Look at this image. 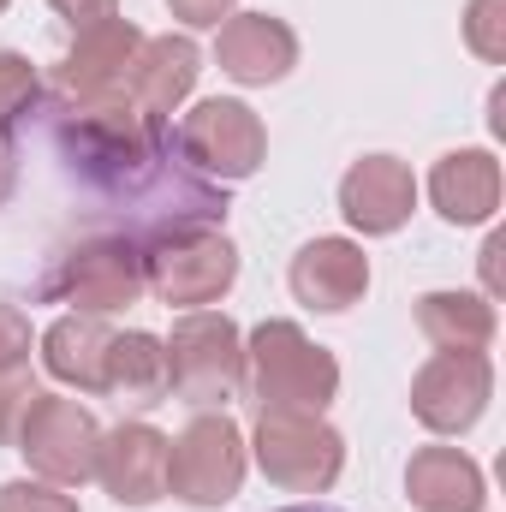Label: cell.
I'll list each match as a JSON object with an SVG mask.
<instances>
[{"label":"cell","mask_w":506,"mask_h":512,"mask_svg":"<svg viewBox=\"0 0 506 512\" xmlns=\"http://www.w3.org/2000/svg\"><path fill=\"white\" fill-rule=\"evenodd\" d=\"M54 149L96 197L143 215V239L161 227H221L227 221V185L173 161L179 155L173 126L143 114L137 102H108V108L54 102Z\"/></svg>","instance_id":"obj_1"},{"label":"cell","mask_w":506,"mask_h":512,"mask_svg":"<svg viewBox=\"0 0 506 512\" xmlns=\"http://www.w3.org/2000/svg\"><path fill=\"white\" fill-rule=\"evenodd\" d=\"M245 387L256 411H328L340 393V364L298 322H262L245 340Z\"/></svg>","instance_id":"obj_2"},{"label":"cell","mask_w":506,"mask_h":512,"mask_svg":"<svg viewBox=\"0 0 506 512\" xmlns=\"http://www.w3.org/2000/svg\"><path fill=\"white\" fill-rule=\"evenodd\" d=\"M143 292H149V280H143V251L131 233H90V239L66 245L42 274V298L78 304V316L131 310Z\"/></svg>","instance_id":"obj_3"},{"label":"cell","mask_w":506,"mask_h":512,"mask_svg":"<svg viewBox=\"0 0 506 512\" xmlns=\"http://www.w3.org/2000/svg\"><path fill=\"white\" fill-rule=\"evenodd\" d=\"M143 280L167 310L215 304L239 280V245L221 227H161L143 239Z\"/></svg>","instance_id":"obj_4"},{"label":"cell","mask_w":506,"mask_h":512,"mask_svg":"<svg viewBox=\"0 0 506 512\" xmlns=\"http://www.w3.org/2000/svg\"><path fill=\"white\" fill-rule=\"evenodd\" d=\"M167 346V387L197 405V411H221L227 399H239L245 387V334L233 316L221 310H191L173 322Z\"/></svg>","instance_id":"obj_5"},{"label":"cell","mask_w":506,"mask_h":512,"mask_svg":"<svg viewBox=\"0 0 506 512\" xmlns=\"http://www.w3.org/2000/svg\"><path fill=\"white\" fill-rule=\"evenodd\" d=\"M256 465L286 495H328L346 471V435L322 411H256Z\"/></svg>","instance_id":"obj_6"},{"label":"cell","mask_w":506,"mask_h":512,"mask_svg":"<svg viewBox=\"0 0 506 512\" xmlns=\"http://www.w3.org/2000/svg\"><path fill=\"white\" fill-rule=\"evenodd\" d=\"M245 435L227 411H197L167 441V495L185 507H227L245 489Z\"/></svg>","instance_id":"obj_7"},{"label":"cell","mask_w":506,"mask_h":512,"mask_svg":"<svg viewBox=\"0 0 506 512\" xmlns=\"http://www.w3.org/2000/svg\"><path fill=\"white\" fill-rule=\"evenodd\" d=\"M173 149L191 173L215 179V185H239L256 179L268 161V131L256 120V108L233 102V96H209L197 102L179 126H173Z\"/></svg>","instance_id":"obj_8"},{"label":"cell","mask_w":506,"mask_h":512,"mask_svg":"<svg viewBox=\"0 0 506 512\" xmlns=\"http://www.w3.org/2000/svg\"><path fill=\"white\" fill-rule=\"evenodd\" d=\"M96 447H102V423L78 405V399H60V393H36L24 405V423H18V453L30 459V471L42 483H60V489H78L96 477Z\"/></svg>","instance_id":"obj_9"},{"label":"cell","mask_w":506,"mask_h":512,"mask_svg":"<svg viewBox=\"0 0 506 512\" xmlns=\"http://www.w3.org/2000/svg\"><path fill=\"white\" fill-rule=\"evenodd\" d=\"M137 54H143V30L131 18H102V24L78 30V42L54 66V102H72V108L131 102Z\"/></svg>","instance_id":"obj_10"},{"label":"cell","mask_w":506,"mask_h":512,"mask_svg":"<svg viewBox=\"0 0 506 512\" xmlns=\"http://www.w3.org/2000/svg\"><path fill=\"white\" fill-rule=\"evenodd\" d=\"M495 399V364L489 352H435L411 376V417L429 435H465L483 423Z\"/></svg>","instance_id":"obj_11"},{"label":"cell","mask_w":506,"mask_h":512,"mask_svg":"<svg viewBox=\"0 0 506 512\" xmlns=\"http://www.w3.org/2000/svg\"><path fill=\"white\" fill-rule=\"evenodd\" d=\"M417 209V179L399 155H364L346 167L340 179V215L364 233V239H387L411 221Z\"/></svg>","instance_id":"obj_12"},{"label":"cell","mask_w":506,"mask_h":512,"mask_svg":"<svg viewBox=\"0 0 506 512\" xmlns=\"http://www.w3.org/2000/svg\"><path fill=\"white\" fill-rule=\"evenodd\" d=\"M96 477L120 507H155L167 495V435L149 423H120L96 447Z\"/></svg>","instance_id":"obj_13"},{"label":"cell","mask_w":506,"mask_h":512,"mask_svg":"<svg viewBox=\"0 0 506 512\" xmlns=\"http://www.w3.org/2000/svg\"><path fill=\"white\" fill-rule=\"evenodd\" d=\"M286 280H292V298L298 304H310L322 316H346L370 292V256H364V245H352V239H310L304 251L292 256Z\"/></svg>","instance_id":"obj_14"},{"label":"cell","mask_w":506,"mask_h":512,"mask_svg":"<svg viewBox=\"0 0 506 512\" xmlns=\"http://www.w3.org/2000/svg\"><path fill=\"white\" fill-rule=\"evenodd\" d=\"M215 60L233 84H280L298 66V36L274 12H233L215 36Z\"/></svg>","instance_id":"obj_15"},{"label":"cell","mask_w":506,"mask_h":512,"mask_svg":"<svg viewBox=\"0 0 506 512\" xmlns=\"http://www.w3.org/2000/svg\"><path fill=\"white\" fill-rule=\"evenodd\" d=\"M429 203L453 227H483L501 209V161L489 149H447L429 167Z\"/></svg>","instance_id":"obj_16"},{"label":"cell","mask_w":506,"mask_h":512,"mask_svg":"<svg viewBox=\"0 0 506 512\" xmlns=\"http://www.w3.org/2000/svg\"><path fill=\"white\" fill-rule=\"evenodd\" d=\"M405 495L417 512H483V465L459 447H417L405 465Z\"/></svg>","instance_id":"obj_17"},{"label":"cell","mask_w":506,"mask_h":512,"mask_svg":"<svg viewBox=\"0 0 506 512\" xmlns=\"http://www.w3.org/2000/svg\"><path fill=\"white\" fill-rule=\"evenodd\" d=\"M197 72H203V54L191 36H143L137 72H131V102L155 120H173V108L197 90Z\"/></svg>","instance_id":"obj_18"},{"label":"cell","mask_w":506,"mask_h":512,"mask_svg":"<svg viewBox=\"0 0 506 512\" xmlns=\"http://www.w3.org/2000/svg\"><path fill=\"white\" fill-rule=\"evenodd\" d=\"M102 393H114L126 411H155L173 387H167V346L143 328L114 334L108 340V370H102Z\"/></svg>","instance_id":"obj_19"},{"label":"cell","mask_w":506,"mask_h":512,"mask_svg":"<svg viewBox=\"0 0 506 512\" xmlns=\"http://www.w3.org/2000/svg\"><path fill=\"white\" fill-rule=\"evenodd\" d=\"M108 328L102 316H60L42 334V370L54 382L78 387V393H102V370H108Z\"/></svg>","instance_id":"obj_20"},{"label":"cell","mask_w":506,"mask_h":512,"mask_svg":"<svg viewBox=\"0 0 506 512\" xmlns=\"http://www.w3.org/2000/svg\"><path fill=\"white\" fill-rule=\"evenodd\" d=\"M417 328L435 352H489L495 340V304L477 292H423Z\"/></svg>","instance_id":"obj_21"},{"label":"cell","mask_w":506,"mask_h":512,"mask_svg":"<svg viewBox=\"0 0 506 512\" xmlns=\"http://www.w3.org/2000/svg\"><path fill=\"white\" fill-rule=\"evenodd\" d=\"M36 102H42V78H36V66H30L24 54L0 48V131H12L24 114H36Z\"/></svg>","instance_id":"obj_22"},{"label":"cell","mask_w":506,"mask_h":512,"mask_svg":"<svg viewBox=\"0 0 506 512\" xmlns=\"http://www.w3.org/2000/svg\"><path fill=\"white\" fill-rule=\"evenodd\" d=\"M465 42L477 60L501 66L506 60V0H471L465 6Z\"/></svg>","instance_id":"obj_23"},{"label":"cell","mask_w":506,"mask_h":512,"mask_svg":"<svg viewBox=\"0 0 506 512\" xmlns=\"http://www.w3.org/2000/svg\"><path fill=\"white\" fill-rule=\"evenodd\" d=\"M0 512H78V495H66L60 483L12 477V483H0Z\"/></svg>","instance_id":"obj_24"},{"label":"cell","mask_w":506,"mask_h":512,"mask_svg":"<svg viewBox=\"0 0 506 512\" xmlns=\"http://www.w3.org/2000/svg\"><path fill=\"white\" fill-rule=\"evenodd\" d=\"M30 370V316L18 304H0V376Z\"/></svg>","instance_id":"obj_25"},{"label":"cell","mask_w":506,"mask_h":512,"mask_svg":"<svg viewBox=\"0 0 506 512\" xmlns=\"http://www.w3.org/2000/svg\"><path fill=\"white\" fill-rule=\"evenodd\" d=\"M36 399V387L30 376L18 370V376H0V447L6 441H18V423H24V405Z\"/></svg>","instance_id":"obj_26"},{"label":"cell","mask_w":506,"mask_h":512,"mask_svg":"<svg viewBox=\"0 0 506 512\" xmlns=\"http://www.w3.org/2000/svg\"><path fill=\"white\" fill-rule=\"evenodd\" d=\"M167 6H173V18L191 24V30H221V24L233 18V0H167Z\"/></svg>","instance_id":"obj_27"},{"label":"cell","mask_w":506,"mask_h":512,"mask_svg":"<svg viewBox=\"0 0 506 512\" xmlns=\"http://www.w3.org/2000/svg\"><path fill=\"white\" fill-rule=\"evenodd\" d=\"M72 30H90V24H102V18H120V0H48Z\"/></svg>","instance_id":"obj_28"},{"label":"cell","mask_w":506,"mask_h":512,"mask_svg":"<svg viewBox=\"0 0 506 512\" xmlns=\"http://www.w3.org/2000/svg\"><path fill=\"white\" fill-rule=\"evenodd\" d=\"M501 256H506V233H495L483 245V280H489V292H501Z\"/></svg>","instance_id":"obj_29"},{"label":"cell","mask_w":506,"mask_h":512,"mask_svg":"<svg viewBox=\"0 0 506 512\" xmlns=\"http://www.w3.org/2000/svg\"><path fill=\"white\" fill-rule=\"evenodd\" d=\"M12 179H18V167H12V143L0 137V203L12 197Z\"/></svg>","instance_id":"obj_30"},{"label":"cell","mask_w":506,"mask_h":512,"mask_svg":"<svg viewBox=\"0 0 506 512\" xmlns=\"http://www.w3.org/2000/svg\"><path fill=\"white\" fill-rule=\"evenodd\" d=\"M280 512H346V507H328V501H298V507H280Z\"/></svg>","instance_id":"obj_31"},{"label":"cell","mask_w":506,"mask_h":512,"mask_svg":"<svg viewBox=\"0 0 506 512\" xmlns=\"http://www.w3.org/2000/svg\"><path fill=\"white\" fill-rule=\"evenodd\" d=\"M6 6H12V0H0V12H6Z\"/></svg>","instance_id":"obj_32"}]
</instances>
